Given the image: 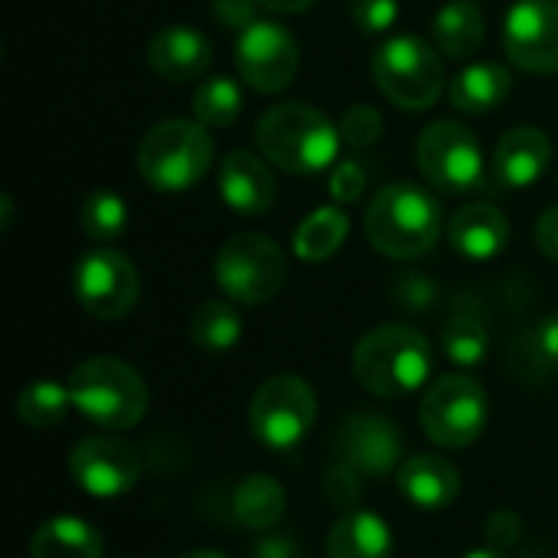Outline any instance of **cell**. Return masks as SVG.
I'll return each instance as SVG.
<instances>
[{
    "instance_id": "cell-7",
    "label": "cell",
    "mask_w": 558,
    "mask_h": 558,
    "mask_svg": "<svg viewBox=\"0 0 558 558\" xmlns=\"http://www.w3.org/2000/svg\"><path fill=\"white\" fill-rule=\"evenodd\" d=\"M213 275L229 301L258 307L281 294L288 281V258L268 235L239 232L219 248Z\"/></svg>"
},
{
    "instance_id": "cell-28",
    "label": "cell",
    "mask_w": 558,
    "mask_h": 558,
    "mask_svg": "<svg viewBox=\"0 0 558 558\" xmlns=\"http://www.w3.org/2000/svg\"><path fill=\"white\" fill-rule=\"evenodd\" d=\"M190 340L203 353H226L242 340V317L232 301H203L190 314Z\"/></svg>"
},
{
    "instance_id": "cell-19",
    "label": "cell",
    "mask_w": 558,
    "mask_h": 558,
    "mask_svg": "<svg viewBox=\"0 0 558 558\" xmlns=\"http://www.w3.org/2000/svg\"><path fill=\"white\" fill-rule=\"evenodd\" d=\"M399 490L402 497L418 507V510H428V513H438V510H448L458 494H461V474L458 468L441 458V454H415V458H405L399 474Z\"/></svg>"
},
{
    "instance_id": "cell-38",
    "label": "cell",
    "mask_w": 558,
    "mask_h": 558,
    "mask_svg": "<svg viewBox=\"0 0 558 558\" xmlns=\"http://www.w3.org/2000/svg\"><path fill=\"white\" fill-rule=\"evenodd\" d=\"M533 350L546 366H558V314H549L533 330Z\"/></svg>"
},
{
    "instance_id": "cell-39",
    "label": "cell",
    "mask_w": 558,
    "mask_h": 558,
    "mask_svg": "<svg viewBox=\"0 0 558 558\" xmlns=\"http://www.w3.org/2000/svg\"><path fill=\"white\" fill-rule=\"evenodd\" d=\"M252 558H301V549L284 533H265L252 543Z\"/></svg>"
},
{
    "instance_id": "cell-20",
    "label": "cell",
    "mask_w": 558,
    "mask_h": 558,
    "mask_svg": "<svg viewBox=\"0 0 558 558\" xmlns=\"http://www.w3.org/2000/svg\"><path fill=\"white\" fill-rule=\"evenodd\" d=\"M448 242L461 258L471 262H490L497 258L510 242V222L507 216L490 203H471L458 209L448 222Z\"/></svg>"
},
{
    "instance_id": "cell-11",
    "label": "cell",
    "mask_w": 558,
    "mask_h": 558,
    "mask_svg": "<svg viewBox=\"0 0 558 558\" xmlns=\"http://www.w3.org/2000/svg\"><path fill=\"white\" fill-rule=\"evenodd\" d=\"M72 291L85 314L98 320H121L137 304L141 278L128 255L114 248H92L72 268Z\"/></svg>"
},
{
    "instance_id": "cell-10",
    "label": "cell",
    "mask_w": 558,
    "mask_h": 558,
    "mask_svg": "<svg viewBox=\"0 0 558 558\" xmlns=\"http://www.w3.org/2000/svg\"><path fill=\"white\" fill-rule=\"evenodd\" d=\"M415 163L425 183L438 193L461 196L484 183V150L474 131L461 121H435L418 134Z\"/></svg>"
},
{
    "instance_id": "cell-16",
    "label": "cell",
    "mask_w": 558,
    "mask_h": 558,
    "mask_svg": "<svg viewBox=\"0 0 558 558\" xmlns=\"http://www.w3.org/2000/svg\"><path fill=\"white\" fill-rule=\"evenodd\" d=\"M147 62L163 82L199 78L213 62V43L206 33L186 23H170L157 29L147 43Z\"/></svg>"
},
{
    "instance_id": "cell-33",
    "label": "cell",
    "mask_w": 558,
    "mask_h": 558,
    "mask_svg": "<svg viewBox=\"0 0 558 558\" xmlns=\"http://www.w3.org/2000/svg\"><path fill=\"white\" fill-rule=\"evenodd\" d=\"M350 16L363 33L376 36L399 20V0H350Z\"/></svg>"
},
{
    "instance_id": "cell-40",
    "label": "cell",
    "mask_w": 558,
    "mask_h": 558,
    "mask_svg": "<svg viewBox=\"0 0 558 558\" xmlns=\"http://www.w3.org/2000/svg\"><path fill=\"white\" fill-rule=\"evenodd\" d=\"M536 245H539V252H543L549 262H556L558 265V206L546 209V213L539 216V222H536Z\"/></svg>"
},
{
    "instance_id": "cell-9",
    "label": "cell",
    "mask_w": 558,
    "mask_h": 558,
    "mask_svg": "<svg viewBox=\"0 0 558 558\" xmlns=\"http://www.w3.org/2000/svg\"><path fill=\"white\" fill-rule=\"evenodd\" d=\"M317 422V392L294 373L265 379L248 405V428L255 441L271 451H291L307 438Z\"/></svg>"
},
{
    "instance_id": "cell-23",
    "label": "cell",
    "mask_w": 558,
    "mask_h": 558,
    "mask_svg": "<svg viewBox=\"0 0 558 558\" xmlns=\"http://www.w3.org/2000/svg\"><path fill=\"white\" fill-rule=\"evenodd\" d=\"M441 347L448 353L451 363L458 366H481L487 360L490 350V327H487V314L474 298L458 301L441 327Z\"/></svg>"
},
{
    "instance_id": "cell-18",
    "label": "cell",
    "mask_w": 558,
    "mask_h": 558,
    "mask_svg": "<svg viewBox=\"0 0 558 558\" xmlns=\"http://www.w3.org/2000/svg\"><path fill=\"white\" fill-rule=\"evenodd\" d=\"M549 163H553L549 134L533 124H523L500 137L494 150V180L504 190H526L536 180H543Z\"/></svg>"
},
{
    "instance_id": "cell-12",
    "label": "cell",
    "mask_w": 558,
    "mask_h": 558,
    "mask_svg": "<svg viewBox=\"0 0 558 558\" xmlns=\"http://www.w3.org/2000/svg\"><path fill=\"white\" fill-rule=\"evenodd\" d=\"M232 59H235L242 82L265 95L288 88L301 65L298 39L278 20H255L252 26L235 33Z\"/></svg>"
},
{
    "instance_id": "cell-22",
    "label": "cell",
    "mask_w": 558,
    "mask_h": 558,
    "mask_svg": "<svg viewBox=\"0 0 558 558\" xmlns=\"http://www.w3.org/2000/svg\"><path fill=\"white\" fill-rule=\"evenodd\" d=\"M510 88H513V75L504 62H471L451 78L448 101L458 111L487 114L507 101Z\"/></svg>"
},
{
    "instance_id": "cell-34",
    "label": "cell",
    "mask_w": 558,
    "mask_h": 558,
    "mask_svg": "<svg viewBox=\"0 0 558 558\" xmlns=\"http://www.w3.org/2000/svg\"><path fill=\"white\" fill-rule=\"evenodd\" d=\"M327 190H330V196L337 203H356L363 196V190H366V170H363V163L353 160V157L333 163Z\"/></svg>"
},
{
    "instance_id": "cell-30",
    "label": "cell",
    "mask_w": 558,
    "mask_h": 558,
    "mask_svg": "<svg viewBox=\"0 0 558 558\" xmlns=\"http://www.w3.org/2000/svg\"><path fill=\"white\" fill-rule=\"evenodd\" d=\"M242 114V88L229 75H213L193 92V118L206 128H229Z\"/></svg>"
},
{
    "instance_id": "cell-36",
    "label": "cell",
    "mask_w": 558,
    "mask_h": 558,
    "mask_svg": "<svg viewBox=\"0 0 558 558\" xmlns=\"http://www.w3.org/2000/svg\"><path fill=\"white\" fill-rule=\"evenodd\" d=\"M327 494H330V500L333 504H340V507H353L356 500H360V474L353 471V468H347V464H333L330 471H327Z\"/></svg>"
},
{
    "instance_id": "cell-2",
    "label": "cell",
    "mask_w": 558,
    "mask_h": 558,
    "mask_svg": "<svg viewBox=\"0 0 558 558\" xmlns=\"http://www.w3.org/2000/svg\"><path fill=\"white\" fill-rule=\"evenodd\" d=\"M363 229L386 258H418L441 239V206L425 186L396 180L366 206Z\"/></svg>"
},
{
    "instance_id": "cell-1",
    "label": "cell",
    "mask_w": 558,
    "mask_h": 558,
    "mask_svg": "<svg viewBox=\"0 0 558 558\" xmlns=\"http://www.w3.org/2000/svg\"><path fill=\"white\" fill-rule=\"evenodd\" d=\"M255 141L262 147V157L278 170L311 177L337 163L343 137L340 124H333L320 108L304 101H281L258 118Z\"/></svg>"
},
{
    "instance_id": "cell-25",
    "label": "cell",
    "mask_w": 558,
    "mask_h": 558,
    "mask_svg": "<svg viewBox=\"0 0 558 558\" xmlns=\"http://www.w3.org/2000/svg\"><path fill=\"white\" fill-rule=\"evenodd\" d=\"M232 510L245 530L268 533L271 526L281 523V517L288 510V494L271 474H248L239 481V487L232 494Z\"/></svg>"
},
{
    "instance_id": "cell-15",
    "label": "cell",
    "mask_w": 558,
    "mask_h": 558,
    "mask_svg": "<svg viewBox=\"0 0 558 558\" xmlns=\"http://www.w3.org/2000/svg\"><path fill=\"white\" fill-rule=\"evenodd\" d=\"M337 461L366 477H386L402 468V435L399 428L376 415H350L337 432Z\"/></svg>"
},
{
    "instance_id": "cell-32",
    "label": "cell",
    "mask_w": 558,
    "mask_h": 558,
    "mask_svg": "<svg viewBox=\"0 0 558 558\" xmlns=\"http://www.w3.org/2000/svg\"><path fill=\"white\" fill-rule=\"evenodd\" d=\"M383 134V114L373 105H350L340 118V137L350 147H369Z\"/></svg>"
},
{
    "instance_id": "cell-5",
    "label": "cell",
    "mask_w": 558,
    "mask_h": 558,
    "mask_svg": "<svg viewBox=\"0 0 558 558\" xmlns=\"http://www.w3.org/2000/svg\"><path fill=\"white\" fill-rule=\"evenodd\" d=\"M216 144L209 128L186 118H167L154 124L137 144V170L160 193L193 190L213 163Z\"/></svg>"
},
{
    "instance_id": "cell-6",
    "label": "cell",
    "mask_w": 558,
    "mask_h": 558,
    "mask_svg": "<svg viewBox=\"0 0 558 558\" xmlns=\"http://www.w3.org/2000/svg\"><path fill=\"white\" fill-rule=\"evenodd\" d=\"M373 78L379 92L402 111H425L445 88V69L438 46L422 36H389L373 52Z\"/></svg>"
},
{
    "instance_id": "cell-37",
    "label": "cell",
    "mask_w": 558,
    "mask_h": 558,
    "mask_svg": "<svg viewBox=\"0 0 558 558\" xmlns=\"http://www.w3.org/2000/svg\"><path fill=\"white\" fill-rule=\"evenodd\" d=\"M258 7H262L258 0H213V16L222 26L242 33L245 26H252L258 20Z\"/></svg>"
},
{
    "instance_id": "cell-24",
    "label": "cell",
    "mask_w": 558,
    "mask_h": 558,
    "mask_svg": "<svg viewBox=\"0 0 558 558\" xmlns=\"http://www.w3.org/2000/svg\"><path fill=\"white\" fill-rule=\"evenodd\" d=\"M29 558H105L101 533L78 517H56L29 539Z\"/></svg>"
},
{
    "instance_id": "cell-13",
    "label": "cell",
    "mask_w": 558,
    "mask_h": 558,
    "mask_svg": "<svg viewBox=\"0 0 558 558\" xmlns=\"http://www.w3.org/2000/svg\"><path fill=\"white\" fill-rule=\"evenodd\" d=\"M69 474L92 497H101V500L124 497L141 481V454L121 438L88 435L72 448Z\"/></svg>"
},
{
    "instance_id": "cell-21",
    "label": "cell",
    "mask_w": 558,
    "mask_h": 558,
    "mask_svg": "<svg viewBox=\"0 0 558 558\" xmlns=\"http://www.w3.org/2000/svg\"><path fill=\"white\" fill-rule=\"evenodd\" d=\"M392 553L389 523L369 510H350L330 526L327 558H392Z\"/></svg>"
},
{
    "instance_id": "cell-4",
    "label": "cell",
    "mask_w": 558,
    "mask_h": 558,
    "mask_svg": "<svg viewBox=\"0 0 558 558\" xmlns=\"http://www.w3.org/2000/svg\"><path fill=\"white\" fill-rule=\"evenodd\" d=\"M65 386L72 396V409L108 432L134 428L150 405L147 383L131 363L118 356H92L78 363Z\"/></svg>"
},
{
    "instance_id": "cell-29",
    "label": "cell",
    "mask_w": 558,
    "mask_h": 558,
    "mask_svg": "<svg viewBox=\"0 0 558 558\" xmlns=\"http://www.w3.org/2000/svg\"><path fill=\"white\" fill-rule=\"evenodd\" d=\"M72 409V396H69V386H59L52 379H39V383H29L20 389L16 396V418L36 432H46V428H56L65 422Z\"/></svg>"
},
{
    "instance_id": "cell-35",
    "label": "cell",
    "mask_w": 558,
    "mask_h": 558,
    "mask_svg": "<svg viewBox=\"0 0 558 558\" xmlns=\"http://www.w3.org/2000/svg\"><path fill=\"white\" fill-rule=\"evenodd\" d=\"M484 533H487V539H490L494 549H510V546L520 539V533H523V520L517 517V510L500 507V510H494V513L487 517Z\"/></svg>"
},
{
    "instance_id": "cell-14",
    "label": "cell",
    "mask_w": 558,
    "mask_h": 558,
    "mask_svg": "<svg viewBox=\"0 0 558 558\" xmlns=\"http://www.w3.org/2000/svg\"><path fill=\"white\" fill-rule=\"evenodd\" d=\"M504 49L523 72H558V0H517L504 20Z\"/></svg>"
},
{
    "instance_id": "cell-17",
    "label": "cell",
    "mask_w": 558,
    "mask_h": 558,
    "mask_svg": "<svg viewBox=\"0 0 558 558\" xmlns=\"http://www.w3.org/2000/svg\"><path fill=\"white\" fill-rule=\"evenodd\" d=\"M219 193L232 213L262 216L275 206V173L252 150H229L219 163Z\"/></svg>"
},
{
    "instance_id": "cell-3",
    "label": "cell",
    "mask_w": 558,
    "mask_h": 558,
    "mask_svg": "<svg viewBox=\"0 0 558 558\" xmlns=\"http://www.w3.org/2000/svg\"><path fill=\"white\" fill-rule=\"evenodd\" d=\"M356 383L379 399H402L432 376V343L409 324H383L353 350Z\"/></svg>"
},
{
    "instance_id": "cell-42",
    "label": "cell",
    "mask_w": 558,
    "mask_h": 558,
    "mask_svg": "<svg viewBox=\"0 0 558 558\" xmlns=\"http://www.w3.org/2000/svg\"><path fill=\"white\" fill-rule=\"evenodd\" d=\"M464 558H510V556H507L504 549H494V546H490V549H474V553H468Z\"/></svg>"
},
{
    "instance_id": "cell-31",
    "label": "cell",
    "mask_w": 558,
    "mask_h": 558,
    "mask_svg": "<svg viewBox=\"0 0 558 558\" xmlns=\"http://www.w3.org/2000/svg\"><path fill=\"white\" fill-rule=\"evenodd\" d=\"M78 226L92 242H114L128 229V203L114 190H95L82 203Z\"/></svg>"
},
{
    "instance_id": "cell-43",
    "label": "cell",
    "mask_w": 558,
    "mask_h": 558,
    "mask_svg": "<svg viewBox=\"0 0 558 558\" xmlns=\"http://www.w3.org/2000/svg\"><path fill=\"white\" fill-rule=\"evenodd\" d=\"M180 558H226L222 553H209V549H196V553H186V556Z\"/></svg>"
},
{
    "instance_id": "cell-8",
    "label": "cell",
    "mask_w": 558,
    "mask_h": 558,
    "mask_svg": "<svg viewBox=\"0 0 558 558\" xmlns=\"http://www.w3.org/2000/svg\"><path fill=\"white\" fill-rule=\"evenodd\" d=\"M487 418H490L487 392L477 379L464 373H448L435 379L418 405V422L425 435L448 451L471 448L484 435Z\"/></svg>"
},
{
    "instance_id": "cell-26",
    "label": "cell",
    "mask_w": 558,
    "mask_h": 558,
    "mask_svg": "<svg viewBox=\"0 0 558 558\" xmlns=\"http://www.w3.org/2000/svg\"><path fill=\"white\" fill-rule=\"evenodd\" d=\"M432 33H435L438 52H445L448 59H468L481 49L487 26L474 0H451L435 13Z\"/></svg>"
},
{
    "instance_id": "cell-41",
    "label": "cell",
    "mask_w": 558,
    "mask_h": 558,
    "mask_svg": "<svg viewBox=\"0 0 558 558\" xmlns=\"http://www.w3.org/2000/svg\"><path fill=\"white\" fill-rule=\"evenodd\" d=\"M271 13H304L314 0H258Z\"/></svg>"
},
{
    "instance_id": "cell-27",
    "label": "cell",
    "mask_w": 558,
    "mask_h": 558,
    "mask_svg": "<svg viewBox=\"0 0 558 558\" xmlns=\"http://www.w3.org/2000/svg\"><path fill=\"white\" fill-rule=\"evenodd\" d=\"M350 235V219L337 206H320L314 209L294 232V255L307 265L327 262L330 255L340 252V245Z\"/></svg>"
}]
</instances>
